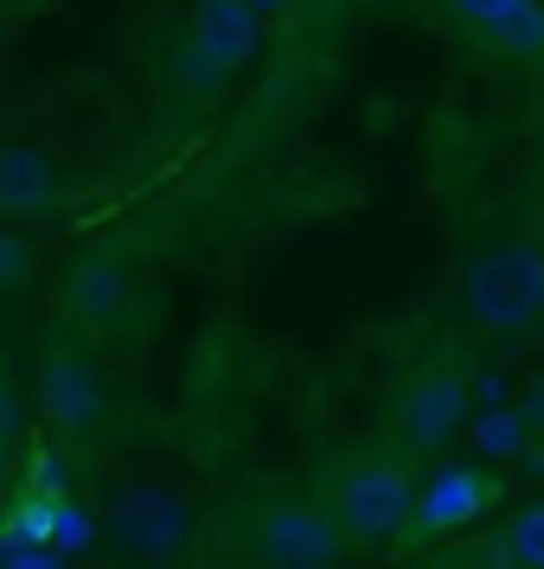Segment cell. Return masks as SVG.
<instances>
[{
	"instance_id": "6da1fadb",
	"label": "cell",
	"mask_w": 544,
	"mask_h": 569,
	"mask_svg": "<svg viewBox=\"0 0 544 569\" xmlns=\"http://www.w3.org/2000/svg\"><path fill=\"white\" fill-rule=\"evenodd\" d=\"M416 480L404 455H353L327 480V518L346 550H385L411 531Z\"/></svg>"
},
{
	"instance_id": "7a4b0ae2",
	"label": "cell",
	"mask_w": 544,
	"mask_h": 569,
	"mask_svg": "<svg viewBox=\"0 0 544 569\" xmlns=\"http://www.w3.org/2000/svg\"><path fill=\"white\" fill-rule=\"evenodd\" d=\"M467 422V371L455 352L416 359L390 385V441L404 461H429L448 448V436Z\"/></svg>"
},
{
	"instance_id": "3957f363",
	"label": "cell",
	"mask_w": 544,
	"mask_h": 569,
	"mask_svg": "<svg viewBox=\"0 0 544 569\" xmlns=\"http://www.w3.org/2000/svg\"><path fill=\"white\" fill-rule=\"evenodd\" d=\"M462 308L481 333H532L544 327V250L493 243L467 262Z\"/></svg>"
},
{
	"instance_id": "277c9868",
	"label": "cell",
	"mask_w": 544,
	"mask_h": 569,
	"mask_svg": "<svg viewBox=\"0 0 544 569\" xmlns=\"http://www.w3.org/2000/svg\"><path fill=\"white\" fill-rule=\"evenodd\" d=\"M257 52V7L250 0H199L192 7V32H186L180 71L192 90H225L244 71V58Z\"/></svg>"
},
{
	"instance_id": "5b68a950",
	"label": "cell",
	"mask_w": 544,
	"mask_h": 569,
	"mask_svg": "<svg viewBox=\"0 0 544 569\" xmlns=\"http://www.w3.org/2000/svg\"><path fill=\"white\" fill-rule=\"evenodd\" d=\"M39 416L71 441L97 436V422H103V378H97L90 352L71 339H52L39 359Z\"/></svg>"
},
{
	"instance_id": "8992f818",
	"label": "cell",
	"mask_w": 544,
	"mask_h": 569,
	"mask_svg": "<svg viewBox=\"0 0 544 569\" xmlns=\"http://www.w3.org/2000/svg\"><path fill=\"white\" fill-rule=\"evenodd\" d=\"M250 543L269 569H334L339 563V531L320 506H301V499H283V506H263L250 518Z\"/></svg>"
},
{
	"instance_id": "52a82bcc",
	"label": "cell",
	"mask_w": 544,
	"mask_h": 569,
	"mask_svg": "<svg viewBox=\"0 0 544 569\" xmlns=\"http://www.w3.org/2000/svg\"><path fill=\"white\" fill-rule=\"evenodd\" d=\"M500 492H506L500 467H442L436 480L416 492V512H411V531H404V538H411V543L448 538V531L474 525Z\"/></svg>"
},
{
	"instance_id": "ba28073f",
	"label": "cell",
	"mask_w": 544,
	"mask_h": 569,
	"mask_svg": "<svg viewBox=\"0 0 544 569\" xmlns=\"http://www.w3.org/2000/svg\"><path fill=\"white\" fill-rule=\"evenodd\" d=\"M58 206V173L32 148H0V218H46Z\"/></svg>"
},
{
	"instance_id": "9c48e42d",
	"label": "cell",
	"mask_w": 544,
	"mask_h": 569,
	"mask_svg": "<svg viewBox=\"0 0 544 569\" xmlns=\"http://www.w3.org/2000/svg\"><path fill=\"white\" fill-rule=\"evenodd\" d=\"M493 52L513 58V64H544V0H525L513 20H506V32L493 39Z\"/></svg>"
},
{
	"instance_id": "30bf717a",
	"label": "cell",
	"mask_w": 544,
	"mask_h": 569,
	"mask_svg": "<svg viewBox=\"0 0 544 569\" xmlns=\"http://www.w3.org/2000/svg\"><path fill=\"white\" fill-rule=\"evenodd\" d=\"M500 563L506 569H544V506L518 512L500 538Z\"/></svg>"
},
{
	"instance_id": "8fae6325",
	"label": "cell",
	"mask_w": 544,
	"mask_h": 569,
	"mask_svg": "<svg viewBox=\"0 0 544 569\" xmlns=\"http://www.w3.org/2000/svg\"><path fill=\"white\" fill-rule=\"evenodd\" d=\"M474 441H481V455L500 467V461H513V455H525V422H518L513 410H487L474 422Z\"/></svg>"
},
{
	"instance_id": "7c38bea8",
	"label": "cell",
	"mask_w": 544,
	"mask_h": 569,
	"mask_svg": "<svg viewBox=\"0 0 544 569\" xmlns=\"http://www.w3.org/2000/svg\"><path fill=\"white\" fill-rule=\"evenodd\" d=\"M442 7H448V13H455V27H467V32H481V39H500V32H506V20H513L518 7H525V0H442Z\"/></svg>"
},
{
	"instance_id": "4fadbf2b",
	"label": "cell",
	"mask_w": 544,
	"mask_h": 569,
	"mask_svg": "<svg viewBox=\"0 0 544 569\" xmlns=\"http://www.w3.org/2000/svg\"><path fill=\"white\" fill-rule=\"evenodd\" d=\"M32 282V243L20 231H0V288H27Z\"/></svg>"
},
{
	"instance_id": "5bb4252c",
	"label": "cell",
	"mask_w": 544,
	"mask_h": 569,
	"mask_svg": "<svg viewBox=\"0 0 544 569\" xmlns=\"http://www.w3.org/2000/svg\"><path fill=\"white\" fill-rule=\"evenodd\" d=\"M90 538H97L90 512H78V506L65 499V506H58V518H52V550H83Z\"/></svg>"
},
{
	"instance_id": "9a60e30c",
	"label": "cell",
	"mask_w": 544,
	"mask_h": 569,
	"mask_svg": "<svg viewBox=\"0 0 544 569\" xmlns=\"http://www.w3.org/2000/svg\"><path fill=\"white\" fill-rule=\"evenodd\" d=\"M7 467H13V397L0 390V480H7Z\"/></svg>"
},
{
	"instance_id": "2e32d148",
	"label": "cell",
	"mask_w": 544,
	"mask_h": 569,
	"mask_svg": "<svg viewBox=\"0 0 544 569\" xmlns=\"http://www.w3.org/2000/svg\"><path fill=\"white\" fill-rule=\"evenodd\" d=\"M0 569H58L52 550H7V563Z\"/></svg>"
},
{
	"instance_id": "e0dca14e",
	"label": "cell",
	"mask_w": 544,
	"mask_h": 569,
	"mask_svg": "<svg viewBox=\"0 0 544 569\" xmlns=\"http://www.w3.org/2000/svg\"><path fill=\"white\" fill-rule=\"evenodd\" d=\"M250 7H257V0H250Z\"/></svg>"
}]
</instances>
